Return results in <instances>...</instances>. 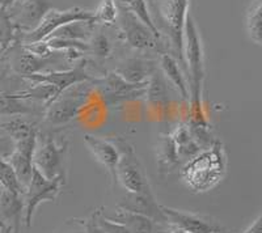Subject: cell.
<instances>
[{
  "instance_id": "obj_34",
  "label": "cell",
  "mask_w": 262,
  "mask_h": 233,
  "mask_svg": "<svg viewBox=\"0 0 262 233\" xmlns=\"http://www.w3.org/2000/svg\"><path fill=\"white\" fill-rule=\"evenodd\" d=\"M243 233H262V216H257L256 220H254Z\"/></svg>"
},
{
  "instance_id": "obj_5",
  "label": "cell",
  "mask_w": 262,
  "mask_h": 233,
  "mask_svg": "<svg viewBox=\"0 0 262 233\" xmlns=\"http://www.w3.org/2000/svg\"><path fill=\"white\" fill-rule=\"evenodd\" d=\"M69 153V142L57 141L51 135H46L39 141L33 153V168L48 179H66V158Z\"/></svg>"
},
{
  "instance_id": "obj_10",
  "label": "cell",
  "mask_w": 262,
  "mask_h": 233,
  "mask_svg": "<svg viewBox=\"0 0 262 233\" xmlns=\"http://www.w3.org/2000/svg\"><path fill=\"white\" fill-rule=\"evenodd\" d=\"M95 90L97 89L107 105H117L119 102L134 101L144 97L147 83L133 84L126 81L116 71L93 78L91 80Z\"/></svg>"
},
{
  "instance_id": "obj_4",
  "label": "cell",
  "mask_w": 262,
  "mask_h": 233,
  "mask_svg": "<svg viewBox=\"0 0 262 233\" xmlns=\"http://www.w3.org/2000/svg\"><path fill=\"white\" fill-rule=\"evenodd\" d=\"M95 90L91 81L71 85L55 97L43 110L45 122L50 126H63L79 115Z\"/></svg>"
},
{
  "instance_id": "obj_35",
  "label": "cell",
  "mask_w": 262,
  "mask_h": 233,
  "mask_svg": "<svg viewBox=\"0 0 262 233\" xmlns=\"http://www.w3.org/2000/svg\"><path fill=\"white\" fill-rule=\"evenodd\" d=\"M15 2L16 0H0V9L2 11H8L15 4Z\"/></svg>"
},
{
  "instance_id": "obj_27",
  "label": "cell",
  "mask_w": 262,
  "mask_h": 233,
  "mask_svg": "<svg viewBox=\"0 0 262 233\" xmlns=\"http://www.w3.org/2000/svg\"><path fill=\"white\" fill-rule=\"evenodd\" d=\"M7 135L12 137L13 142H18L21 139H25L28 136H32L34 134H38V129L34 123H30L28 121L23 120L20 116H15L8 121H3V127H2Z\"/></svg>"
},
{
  "instance_id": "obj_20",
  "label": "cell",
  "mask_w": 262,
  "mask_h": 233,
  "mask_svg": "<svg viewBox=\"0 0 262 233\" xmlns=\"http://www.w3.org/2000/svg\"><path fill=\"white\" fill-rule=\"evenodd\" d=\"M169 134L173 139V143L176 146L180 161H189L190 158H193L202 151L200 144L194 139L186 122L177 125Z\"/></svg>"
},
{
  "instance_id": "obj_11",
  "label": "cell",
  "mask_w": 262,
  "mask_h": 233,
  "mask_svg": "<svg viewBox=\"0 0 262 233\" xmlns=\"http://www.w3.org/2000/svg\"><path fill=\"white\" fill-rule=\"evenodd\" d=\"M50 9L49 0H16L15 4L6 12L16 32L23 34L36 29Z\"/></svg>"
},
{
  "instance_id": "obj_8",
  "label": "cell",
  "mask_w": 262,
  "mask_h": 233,
  "mask_svg": "<svg viewBox=\"0 0 262 233\" xmlns=\"http://www.w3.org/2000/svg\"><path fill=\"white\" fill-rule=\"evenodd\" d=\"M64 185L63 178L48 179L39 172L33 169L32 178L25 188L23 194V203H24V224L28 228L32 227L33 216L38 206L43 202H54L60 193V189Z\"/></svg>"
},
{
  "instance_id": "obj_28",
  "label": "cell",
  "mask_w": 262,
  "mask_h": 233,
  "mask_svg": "<svg viewBox=\"0 0 262 233\" xmlns=\"http://www.w3.org/2000/svg\"><path fill=\"white\" fill-rule=\"evenodd\" d=\"M0 186L18 197H23L24 194L25 189L23 188L13 168L7 160H0Z\"/></svg>"
},
{
  "instance_id": "obj_3",
  "label": "cell",
  "mask_w": 262,
  "mask_h": 233,
  "mask_svg": "<svg viewBox=\"0 0 262 233\" xmlns=\"http://www.w3.org/2000/svg\"><path fill=\"white\" fill-rule=\"evenodd\" d=\"M119 151V160L116 167V183H121L127 193L154 194L143 165L139 161L134 147L122 137H111Z\"/></svg>"
},
{
  "instance_id": "obj_23",
  "label": "cell",
  "mask_w": 262,
  "mask_h": 233,
  "mask_svg": "<svg viewBox=\"0 0 262 233\" xmlns=\"http://www.w3.org/2000/svg\"><path fill=\"white\" fill-rule=\"evenodd\" d=\"M93 29H95V22L93 21H75V22H70V24H66L63 27L58 28L46 39L59 38L88 42L91 37H92V34L95 33Z\"/></svg>"
},
{
  "instance_id": "obj_31",
  "label": "cell",
  "mask_w": 262,
  "mask_h": 233,
  "mask_svg": "<svg viewBox=\"0 0 262 233\" xmlns=\"http://www.w3.org/2000/svg\"><path fill=\"white\" fill-rule=\"evenodd\" d=\"M118 18V6L117 0H102L100 6L93 12V22L95 24H114Z\"/></svg>"
},
{
  "instance_id": "obj_29",
  "label": "cell",
  "mask_w": 262,
  "mask_h": 233,
  "mask_svg": "<svg viewBox=\"0 0 262 233\" xmlns=\"http://www.w3.org/2000/svg\"><path fill=\"white\" fill-rule=\"evenodd\" d=\"M118 3L123 4L126 8L130 9L131 12L134 13L155 36L161 37V33L159 32L158 28H156L155 22H154V20L151 17V13H149L148 8H147L146 0H119Z\"/></svg>"
},
{
  "instance_id": "obj_19",
  "label": "cell",
  "mask_w": 262,
  "mask_h": 233,
  "mask_svg": "<svg viewBox=\"0 0 262 233\" xmlns=\"http://www.w3.org/2000/svg\"><path fill=\"white\" fill-rule=\"evenodd\" d=\"M155 71V62L143 58H128L116 68L121 78L133 84L147 83Z\"/></svg>"
},
{
  "instance_id": "obj_17",
  "label": "cell",
  "mask_w": 262,
  "mask_h": 233,
  "mask_svg": "<svg viewBox=\"0 0 262 233\" xmlns=\"http://www.w3.org/2000/svg\"><path fill=\"white\" fill-rule=\"evenodd\" d=\"M100 211L104 218L125 227L128 233H155V223L143 215L130 213L119 207L113 211H107L105 208H100Z\"/></svg>"
},
{
  "instance_id": "obj_18",
  "label": "cell",
  "mask_w": 262,
  "mask_h": 233,
  "mask_svg": "<svg viewBox=\"0 0 262 233\" xmlns=\"http://www.w3.org/2000/svg\"><path fill=\"white\" fill-rule=\"evenodd\" d=\"M24 216L23 197L7 192L0 186V221L12 228L13 233H18L21 219Z\"/></svg>"
},
{
  "instance_id": "obj_22",
  "label": "cell",
  "mask_w": 262,
  "mask_h": 233,
  "mask_svg": "<svg viewBox=\"0 0 262 233\" xmlns=\"http://www.w3.org/2000/svg\"><path fill=\"white\" fill-rule=\"evenodd\" d=\"M156 161L161 174L172 173L181 162L170 134H163L159 139L156 147Z\"/></svg>"
},
{
  "instance_id": "obj_37",
  "label": "cell",
  "mask_w": 262,
  "mask_h": 233,
  "mask_svg": "<svg viewBox=\"0 0 262 233\" xmlns=\"http://www.w3.org/2000/svg\"><path fill=\"white\" fill-rule=\"evenodd\" d=\"M64 233H86L83 227V220H78V228L76 229H70Z\"/></svg>"
},
{
  "instance_id": "obj_36",
  "label": "cell",
  "mask_w": 262,
  "mask_h": 233,
  "mask_svg": "<svg viewBox=\"0 0 262 233\" xmlns=\"http://www.w3.org/2000/svg\"><path fill=\"white\" fill-rule=\"evenodd\" d=\"M160 233H189V232H186V230L181 229V228L174 227V225H172V224H168L167 229L163 230V232H160Z\"/></svg>"
},
{
  "instance_id": "obj_21",
  "label": "cell",
  "mask_w": 262,
  "mask_h": 233,
  "mask_svg": "<svg viewBox=\"0 0 262 233\" xmlns=\"http://www.w3.org/2000/svg\"><path fill=\"white\" fill-rule=\"evenodd\" d=\"M160 68L163 72L164 78L167 79L173 87L176 88L180 96L184 100L189 101V84L186 78H185L184 72H182L181 67H180L179 62L173 55L161 54L160 55Z\"/></svg>"
},
{
  "instance_id": "obj_6",
  "label": "cell",
  "mask_w": 262,
  "mask_h": 233,
  "mask_svg": "<svg viewBox=\"0 0 262 233\" xmlns=\"http://www.w3.org/2000/svg\"><path fill=\"white\" fill-rule=\"evenodd\" d=\"M158 16L160 25L167 33L173 51L179 55V62L182 60V46H184V28L188 17L189 0H156Z\"/></svg>"
},
{
  "instance_id": "obj_16",
  "label": "cell",
  "mask_w": 262,
  "mask_h": 233,
  "mask_svg": "<svg viewBox=\"0 0 262 233\" xmlns=\"http://www.w3.org/2000/svg\"><path fill=\"white\" fill-rule=\"evenodd\" d=\"M84 142H85L88 150L93 153L96 160L101 162L111 173L113 182H116V167L119 160V151L114 142L111 137L104 139V137L95 136L91 134H86L84 136Z\"/></svg>"
},
{
  "instance_id": "obj_9",
  "label": "cell",
  "mask_w": 262,
  "mask_h": 233,
  "mask_svg": "<svg viewBox=\"0 0 262 233\" xmlns=\"http://www.w3.org/2000/svg\"><path fill=\"white\" fill-rule=\"evenodd\" d=\"M75 21H93V12L81 8H70L66 11L51 8L43 16L36 29H33L29 33H17V42L20 45H32L45 41L58 28Z\"/></svg>"
},
{
  "instance_id": "obj_40",
  "label": "cell",
  "mask_w": 262,
  "mask_h": 233,
  "mask_svg": "<svg viewBox=\"0 0 262 233\" xmlns=\"http://www.w3.org/2000/svg\"><path fill=\"white\" fill-rule=\"evenodd\" d=\"M212 233H227L226 230H216V232H212Z\"/></svg>"
},
{
  "instance_id": "obj_42",
  "label": "cell",
  "mask_w": 262,
  "mask_h": 233,
  "mask_svg": "<svg viewBox=\"0 0 262 233\" xmlns=\"http://www.w3.org/2000/svg\"><path fill=\"white\" fill-rule=\"evenodd\" d=\"M117 2H119V0H117Z\"/></svg>"
},
{
  "instance_id": "obj_14",
  "label": "cell",
  "mask_w": 262,
  "mask_h": 233,
  "mask_svg": "<svg viewBox=\"0 0 262 233\" xmlns=\"http://www.w3.org/2000/svg\"><path fill=\"white\" fill-rule=\"evenodd\" d=\"M37 137H38V134H34L32 136L16 142L15 151L7 158V161L13 168L18 181L24 189L29 183L33 169H34L33 168V153L37 147Z\"/></svg>"
},
{
  "instance_id": "obj_2",
  "label": "cell",
  "mask_w": 262,
  "mask_h": 233,
  "mask_svg": "<svg viewBox=\"0 0 262 233\" xmlns=\"http://www.w3.org/2000/svg\"><path fill=\"white\" fill-rule=\"evenodd\" d=\"M227 172V153L221 141H215L209 148L184 164L181 177L189 189L205 193L214 189L224 178Z\"/></svg>"
},
{
  "instance_id": "obj_24",
  "label": "cell",
  "mask_w": 262,
  "mask_h": 233,
  "mask_svg": "<svg viewBox=\"0 0 262 233\" xmlns=\"http://www.w3.org/2000/svg\"><path fill=\"white\" fill-rule=\"evenodd\" d=\"M34 102L17 99L12 93H0V116H21L36 113Z\"/></svg>"
},
{
  "instance_id": "obj_39",
  "label": "cell",
  "mask_w": 262,
  "mask_h": 233,
  "mask_svg": "<svg viewBox=\"0 0 262 233\" xmlns=\"http://www.w3.org/2000/svg\"><path fill=\"white\" fill-rule=\"evenodd\" d=\"M4 75H6V72H3V75L0 76V84H2V80L4 79ZM0 93H2V89H0Z\"/></svg>"
},
{
  "instance_id": "obj_25",
  "label": "cell",
  "mask_w": 262,
  "mask_h": 233,
  "mask_svg": "<svg viewBox=\"0 0 262 233\" xmlns=\"http://www.w3.org/2000/svg\"><path fill=\"white\" fill-rule=\"evenodd\" d=\"M148 104L155 108H164L168 101V83L164 75L155 71L148 79L146 85V95Z\"/></svg>"
},
{
  "instance_id": "obj_26",
  "label": "cell",
  "mask_w": 262,
  "mask_h": 233,
  "mask_svg": "<svg viewBox=\"0 0 262 233\" xmlns=\"http://www.w3.org/2000/svg\"><path fill=\"white\" fill-rule=\"evenodd\" d=\"M261 11L262 0H252L245 15V28L248 36L256 45H261Z\"/></svg>"
},
{
  "instance_id": "obj_32",
  "label": "cell",
  "mask_w": 262,
  "mask_h": 233,
  "mask_svg": "<svg viewBox=\"0 0 262 233\" xmlns=\"http://www.w3.org/2000/svg\"><path fill=\"white\" fill-rule=\"evenodd\" d=\"M88 45H90V53H92L97 58H101V59L107 58L112 53L111 41L101 32L97 34L93 33L91 39L88 41Z\"/></svg>"
},
{
  "instance_id": "obj_7",
  "label": "cell",
  "mask_w": 262,
  "mask_h": 233,
  "mask_svg": "<svg viewBox=\"0 0 262 233\" xmlns=\"http://www.w3.org/2000/svg\"><path fill=\"white\" fill-rule=\"evenodd\" d=\"M117 20H119L121 32H122L128 46L138 51H142V53H159L160 55L165 54V45H164L161 37L152 33L130 9H127L121 3H119Z\"/></svg>"
},
{
  "instance_id": "obj_30",
  "label": "cell",
  "mask_w": 262,
  "mask_h": 233,
  "mask_svg": "<svg viewBox=\"0 0 262 233\" xmlns=\"http://www.w3.org/2000/svg\"><path fill=\"white\" fill-rule=\"evenodd\" d=\"M16 41H17V32L6 11L0 9V59Z\"/></svg>"
},
{
  "instance_id": "obj_13",
  "label": "cell",
  "mask_w": 262,
  "mask_h": 233,
  "mask_svg": "<svg viewBox=\"0 0 262 233\" xmlns=\"http://www.w3.org/2000/svg\"><path fill=\"white\" fill-rule=\"evenodd\" d=\"M161 211L167 219V224L181 228L189 233H212L216 230H223V228L216 221H212L211 219L198 214L185 213L163 204H161Z\"/></svg>"
},
{
  "instance_id": "obj_12",
  "label": "cell",
  "mask_w": 262,
  "mask_h": 233,
  "mask_svg": "<svg viewBox=\"0 0 262 233\" xmlns=\"http://www.w3.org/2000/svg\"><path fill=\"white\" fill-rule=\"evenodd\" d=\"M85 63V60H80V62L76 63V66L72 67V68L39 72V74H34V75H28L23 79L29 81L30 84H50V85H53L60 95L63 90L70 88L71 85H74V84L92 80L93 76L91 75L90 72L86 71ZM59 95H58V96H59Z\"/></svg>"
},
{
  "instance_id": "obj_41",
  "label": "cell",
  "mask_w": 262,
  "mask_h": 233,
  "mask_svg": "<svg viewBox=\"0 0 262 233\" xmlns=\"http://www.w3.org/2000/svg\"><path fill=\"white\" fill-rule=\"evenodd\" d=\"M2 127H3V121L0 120V130H2Z\"/></svg>"
},
{
  "instance_id": "obj_15",
  "label": "cell",
  "mask_w": 262,
  "mask_h": 233,
  "mask_svg": "<svg viewBox=\"0 0 262 233\" xmlns=\"http://www.w3.org/2000/svg\"><path fill=\"white\" fill-rule=\"evenodd\" d=\"M117 207L130 211V213L146 216V218L151 219L155 224H167V219L161 211V204L158 203L154 194L144 195L127 193V195Z\"/></svg>"
},
{
  "instance_id": "obj_33",
  "label": "cell",
  "mask_w": 262,
  "mask_h": 233,
  "mask_svg": "<svg viewBox=\"0 0 262 233\" xmlns=\"http://www.w3.org/2000/svg\"><path fill=\"white\" fill-rule=\"evenodd\" d=\"M15 151V142L3 130H0V160H7Z\"/></svg>"
},
{
  "instance_id": "obj_1",
  "label": "cell",
  "mask_w": 262,
  "mask_h": 233,
  "mask_svg": "<svg viewBox=\"0 0 262 233\" xmlns=\"http://www.w3.org/2000/svg\"><path fill=\"white\" fill-rule=\"evenodd\" d=\"M182 60L189 74V102H190V122L207 123L203 113V83H205V53L198 28L191 16L188 15L184 28Z\"/></svg>"
},
{
  "instance_id": "obj_38",
  "label": "cell",
  "mask_w": 262,
  "mask_h": 233,
  "mask_svg": "<svg viewBox=\"0 0 262 233\" xmlns=\"http://www.w3.org/2000/svg\"><path fill=\"white\" fill-rule=\"evenodd\" d=\"M0 233H13L12 228L0 221Z\"/></svg>"
}]
</instances>
